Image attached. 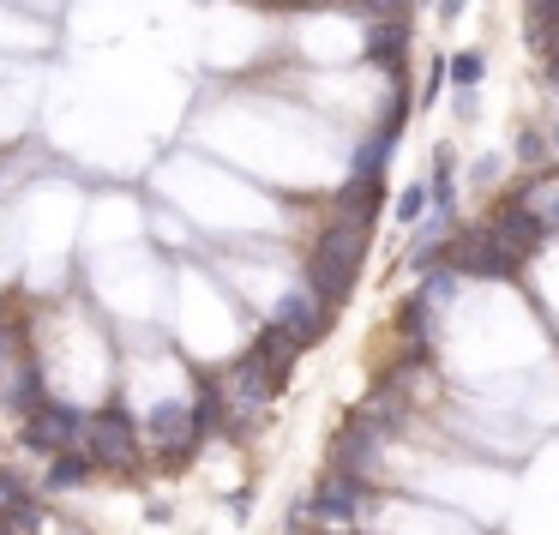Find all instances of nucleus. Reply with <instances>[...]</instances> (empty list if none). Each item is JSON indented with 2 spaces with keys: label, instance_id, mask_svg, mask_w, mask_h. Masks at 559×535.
Listing matches in <instances>:
<instances>
[{
  "label": "nucleus",
  "instance_id": "nucleus-1",
  "mask_svg": "<svg viewBox=\"0 0 559 535\" xmlns=\"http://www.w3.org/2000/svg\"><path fill=\"white\" fill-rule=\"evenodd\" d=\"M361 247H367V229H349V223H331L313 247V265H307V283H313L319 301H343L355 283V265H361Z\"/></svg>",
  "mask_w": 559,
  "mask_h": 535
},
{
  "label": "nucleus",
  "instance_id": "nucleus-2",
  "mask_svg": "<svg viewBox=\"0 0 559 535\" xmlns=\"http://www.w3.org/2000/svg\"><path fill=\"white\" fill-rule=\"evenodd\" d=\"M85 463H103V469H127V463L139 457V439H133V421H127V409H103V415H91L85 427Z\"/></svg>",
  "mask_w": 559,
  "mask_h": 535
},
{
  "label": "nucleus",
  "instance_id": "nucleus-3",
  "mask_svg": "<svg viewBox=\"0 0 559 535\" xmlns=\"http://www.w3.org/2000/svg\"><path fill=\"white\" fill-rule=\"evenodd\" d=\"M451 259H457V271H463V277H518V259H511V253H506V247H499L487 229L457 235Z\"/></svg>",
  "mask_w": 559,
  "mask_h": 535
},
{
  "label": "nucleus",
  "instance_id": "nucleus-4",
  "mask_svg": "<svg viewBox=\"0 0 559 535\" xmlns=\"http://www.w3.org/2000/svg\"><path fill=\"white\" fill-rule=\"evenodd\" d=\"M325 325H331V307L319 301L313 289H289L277 301V331H289L295 343H319V337H325Z\"/></svg>",
  "mask_w": 559,
  "mask_h": 535
},
{
  "label": "nucleus",
  "instance_id": "nucleus-5",
  "mask_svg": "<svg viewBox=\"0 0 559 535\" xmlns=\"http://www.w3.org/2000/svg\"><path fill=\"white\" fill-rule=\"evenodd\" d=\"M79 415L67 409V403H37V409H31V421H25V445L31 451H67L79 439Z\"/></svg>",
  "mask_w": 559,
  "mask_h": 535
},
{
  "label": "nucleus",
  "instance_id": "nucleus-6",
  "mask_svg": "<svg viewBox=\"0 0 559 535\" xmlns=\"http://www.w3.org/2000/svg\"><path fill=\"white\" fill-rule=\"evenodd\" d=\"M373 445H379V427L367 421V415H355V421L337 433V445H331V457H337V475L361 482V475L373 469Z\"/></svg>",
  "mask_w": 559,
  "mask_h": 535
},
{
  "label": "nucleus",
  "instance_id": "nucleus-7",
  "mask_svg": "<svg viewBox=\"0 0 559 535\" xmlns=\"http://www.w3.org/2000/svg\"><path fill=\"white\" fill-rule=\"evenodd\" d=\"M295 355H301V343H295L289 331L265 325V331H259V343H253V355H247V361H253L259 373H265V385H271V391H283V379H289Z\"/></svg>",
  "mask_w": 559,
  "mask_h": 535
},
{
  "label": "nucleus",
  "instance_id": "nucleus-8",
  "mask_svg": "<svg viewBox=\"0 0 559 535\" xmlns=\"http://www.w3.org/2000/svg\"><path fill=\"white\" fill-rule=\"evenodd\" d=\"M313 511L331 518V523H349L355 511H361V482H349V475L331 469L325 482H319V494H313Z\"/></svg>",
  "mask_w": 559,
  "mask_h": 535
},
{
  "label": "nucleus",
  "instance_id": "nucleus-9",
  "mask_svg": "<svg viewBox=\"0 0 559 535\" xmlns=\"http://www.w3.org/2000/svg\"><path fill=\"white\" fill-rule=\"evenodd\" d=\"M518 211L535 223V229H559V175H542V181H530V193L518 199Z\"/></svg>",
  "mask_w": 559,
  "mask_h": 535
},
{
  "label": "nucleus",
  "instance_id": "nucleus-10",
  "mask_svg": "<svg viewBox=\"0 0 559 535\" xmlns=\"http://www.w3.org/2000/svg\"><path fill=\"white\" fill-rule=\"evenodd\" d=\"M487 235H493V241L506 247L511 259H523V253H530L535 241H542V229H535V223L523 217L518 205H511V211H499V217H493V229H487Z\"/></svg>",
  "mask_w": 559,
  "mask_h": 535
},
{
  "label": "nucleus",
  "instance_id": "nucleus-11",
  "mask_svg": "<svg viewBox=\"0 0 559 535\" xmlns=\"http://www.w3.org/2000/svg\"><path fill=\"white\" fill-rule=\"evenodd\" d=\"M151 439H163V445L187 451L193 427H187V409H181V403H157V415H151Z\"/></svg>",
  "mask_w": 559,
  "mask_h": 535
},
{
  "label": "nucleus",
  "instance_id": "nucleus-12",
  "mask_svg": "<svg viewBox=\"0 0 559 535\" xmlns=\"http://www.w3.org/2000/svg\"><path fill=\"white\" fill-rule=\"evenodd\" d=\"M223 403H229V397H223V391L205 379V385H199V397H193V409H187V427H193V433H211V427L223 421Z\"/></svg>",
  "mask_w": 559,
  "mask_h": 535
},
{
  "label": "nucleus",
  "instance_id": "nucleus-13",
  "mask_svg": "<svg viewBox=\"0 0 559 535\" xmlns=\"http://www.w3.org/2000/svg\"><path fill=\"white\" fill-rule=\"evenodd\" d=\"M265 397H271L265 373H259L253 361H241V367H235V409H259Z\"/></svg>",
  "mask_w": 559,
  "mask_h": 535
},
{
  "label": "nucleus",
  "instance_id": "nucleus-14",
  "mask_svg": "<svg viewBox=\"0 0 559 535\" xmlns=\"http://www.w3.org/2000/svg\"><path fill=\"white\" fill-rule=\"evenodd\" d=\"M451 295H457V271H433V277H427V289L415 295V301H421V313H433V307H445Z\"/></svg>",
  "mask_w": 559,
  "mask_h": 535
},
{
  "label": "nucleus",
  "instance_id": "nucleus-15",
  "mask_svg": "<svg viewBox=\"0 0 559 535\" xmlns=\"http://www.w3.org/2000/svg\"><path fill=\"white\" fill-rule=\"evenodd\" d=\"M0 518H19V523H31V499H25V487H19L7 469H0Z\"/></svg>",
  "mask_w": 559,
  "mask_h": 535
},
{
  "label": "nucleus",
  "instance_id": "nucleus-16",
  "mask_svg": "<svg viewBox=\"0 0 559 535\" xmlns=\"http://www.w3.org/2000/svg\"><path fill=\"white\" fill-rule=\"evenodd\" d=\"M559 31V0H530V37H554Z\"/></svg>",
  "mask_w": 559,
  "mask_h": 535
},
{
  "label": "nucleus",
  "instance_id": "nucleus-17",
  "mask_svg": "<svg viewBox=\"0 0 559 535\" xmlns=\"http://www.w3.org/2000/svg\"><path fill=\"white\" fill-rule=\"evenodd\" d=\"M85 475H91L85 457H55L49 463V487H55V494H61V487H73V482H85Z\"/></svg>",
  "mask_w": 559,
  "mask_h": 535
},
{
  "label": "nucleus",
  "instance_id": "nucleus-18",
  "mask_svg": "<svg viewBox=\"0 0 559 535\" xmlns=\"http://www.w3.org/2000/svg\"><path fill=\"white\" fill-rule=\"evenodd\" d=\"M445 73H451V85H463V91H469L475 79H481V55H475V49L451 55V61H445Z\"/></svg>",
  "mask_w": 559,
  "mask_h": 535
},
{
  "label": "nucleus",
  "instance_id": "nucleus-19",
  "mask_svg": "<svg viewBox=\"0 0 559 535\" xmlns=\"http://www.w3.org/2000/svg\"><path fill=\"white\" fill-rule=\"evenodd\" d=\"M403 43H409V31H403V25H373V61L403 55Z\"/></svg>",
  "mask_w": 559,
  "mask_h": 535
},
{
  "label": "nucleus",
  "instance_id": "nucleus-20",
  "mask_svg": "<svg viewBox=\"0 0 559 535\" xmlns=\"http://www.w3.org/2000/svg\"><path fill=\"white\" fill-rule=\"evenodd\" d=\"M421 205H427V187H403V199H397V223H415V217H421Z\"/></svg>",
  "mask_w": 559,
  "mask_h": 535
},
{
  "label": "nucleus",
  "instance_id": "nucleus-21",
  "mask_svg": "<svg viewBox=\"0 0 559 535\" xmlns=\"http://www.w3.org/2000/svg\"><path fill=\"white\" fill-rule=\"evenodd\" d=\"M397 325L409 331L415 343H421V337H427V313H421V301H409V307H403V313H397Z\"/></svg>",
  "mask_w": 559,
  "mask_h": 535
},
{
  "label": "nucleus",
  "instance_id": "nucleus-22",
  "mask_svg": "<svg viewBox=\"0 0 559 535\" xmlns=\"http://www.w3.org/2000/svg\"><path fill=\"white\" fill-rule=\"evenodd\" d=\"M367 7L379 13V25H391V13H403V0H367Z\"/></svg>",
  "mask_w": 559,
  "mask_h": 535
},
{
  "label": "nucleus",
  "instance_id": "nucleus-23",
  "mask_svg": "<svg viewBox=\"0 0 559 535\" xmlns=\"http://www.w3.org/2000/svg\"><path fill=\"white\" fill-rule=\"evenodd\" d=\"M439 13H445V19H457V13H463V0H439Z\"/></svg>",
  "mask_w": 559,
  "mask_h": 535
},
{
  "label": "nucleus",
  "instance_id": "nucleus-24",
  "mask_svg": "<svg viewBox=\"0 0 559 535\" xmlns=\"http://www.w3.org/2000/svg\"><path fill=\"white\" fill-rule=\"evenodd\" d=\"M7 355H13V331H0V361H7Z\"/></svg>",
  "mask_w": 559,
  "mask_h": 535
},
{
  "label": "nucleus",
  "instance_id": "nucleus-25",
  "mask_svg": "<svg viewBox=\"0 0 559 535\" xmlns=\"http://www.w3.org/2000/svg\"><path fill=\"white\" fill-rule=\"evenodd\" d=\"M554 85H559V55H554Z\"/></svg>",
  "mask_w": 559,
  "mask_h": 535
}]
</instances>
